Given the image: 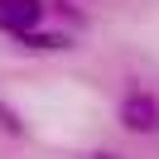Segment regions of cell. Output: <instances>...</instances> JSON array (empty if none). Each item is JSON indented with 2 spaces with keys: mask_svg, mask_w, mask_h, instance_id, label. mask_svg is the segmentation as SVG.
<instances>
[{
  "mask_svg": "<svg viewBox=\"0 0 159 159\" xmlns=\"http://www.w3.org/2000/svg\"><path fill=\"white\" fill-rule=\"evenodd\" d=\"M20 43L24 48H68V34H43V29H29V34H20Z\"/></svg>",
  "mask_w": 159,
  "mask_h": 159,
  "instance_id": "3957f363",
  "label": "cell"
},
{
  "mask_svg": "<svg viewBox=\"0 0 159 159\" xmlns=\"http://www.w3.org/2000/svg\"><path fill=\"white\" fill-rule=\"evenodd\" d=\"M120 120L135 135H154L159 130V101L145 97V92H130V97H120Z\"/></svg>",
  "mask_w": 159,
  "mask_h": 159,
  "instance_id": "6da1fadb",
  "label": "cell"
},
{
  "mask_svg": "<svg viewBox=\"0 0 159 159\" xmlns=\"http://www.w3.org/2000/svg\"><path fill=\"white\" fill-rule=\"evenodd\" d=\"M0 125H5V130H15V135H20V130H24V125H20V116H15L10 106H0Z\"/></svg>",
  "mask_w": 159,
  "mask_h": 159,
  "instance_id": "277c9868",
  "label": "cell"
},
{
  "mask_svg": "<svg viewBox=\"0 0 159 159\" xmlns=\"http://www.w3.org/2000/svg\"><path fill=\"white\" fill-rule=\"evenodd\" d=\"M39 20H43V0H0V29L15 39L39 29Z\"/></svg>",
  "mask_w": 159,
  "mask_h": 159,
  "instance_id": "7a4b0ae2",
  "label": "cell"
}]
</instances>
